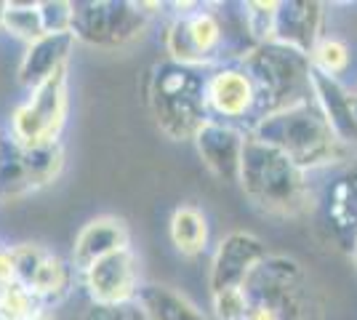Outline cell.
I'll use <instances>...</instances> for the list:
<instances>
[{"instance_id": "1", "label": "cell", "mask_w": 357, "mask_h": 320, "mask_svg": "<svg viewBox=\"0 0 357 320\" xmlns=\"http://www.w3.org/2000/svg\"><path fill=\"white\" fill-rule=\"evenodd\" d=\"M310 176L312 174L298 168L278 147L248 137L238 184L259 213L272 219H298L317 213L320 190L310 182Z\"/></svg>"}, {"instance_id": "2", "label": "cell", "mask_w": 357, "mask_h": 320, "mask_svg": "<svg viewBox=\"0 0 357 320\" xmlns=\"http://www.w3.org/2000/svg\"><path fill=\"white\" fill-rule=\"evenodd\" d=\"M248 137L278 147L307 174L333 171L357 158L355 147L344 144L336 137L333 125L328 123L326 112L320 109L314 96L310 102L259 118L248 131Z\"/></svg>"}, {"instance_id": "3", "label": "cell", "mask_w": 357, "mask_h": 320, "mask_svg": "<svg viewBox=\"0 0 357 320\" xmlns=\"http://www.w3.org/2000/svg\"><path fill=\"white\" fill-rule=\"evenodd\" d=\"M245 320H326V305L301 261L269 254L245 283Z\"/></svg>"}, {"instance_id": "4", "label": "cell", "mask_w": 357, "mask_h": 320, "mask_svg": "<svg viewBox=\"0 0 357 320\" xmlns=\"http://www.w3.org/2000/svg\"><path fill=\"white\" fill-rule=\"evenodd\" d=\"M208 70L178 61H158L147 77V105L158 128L171 142H192L203 123L211 121L206 102Z\"/></svg>"}, {"instance_id": "5", "label": "cell", "mask_w": 357, "mask_h": 320, "mask_svg": "<svg viewBox=\"0 0 357 320\" xmlns=\"http://www.w3.org/2000/svg\"><path fill=\"white\" fill-rule=\"evenodd\" d=\"M240 64L248 70V75L259 89V105H261L259 118L310 102L314 96L312 61L296 48L272 40L248 51V56Z\"/></svg>"}, {"instance_id": "6", "label": "cell", "mask_w": 357, "mask_h": 320, "mask_svg": "<svg viewBox=\"0 0 357 320\" xmlns=\"http://www.w3.org/2000/svg\"><path fill=\"white\" fill-rule=\"evenodd\" d=\"M165 3L131 0H77L73 3V35L77 43L102 51H120L139 43L149 30L152 16Z\"/></svg>"}, {"instance_id": "7", "label": "cell", "mask_w": 357, "mask_h": 320, "mask_svg": "<svg viewBox=\"0 0 357 320\" xmlns=\"http://www.w3.org/2000/svg\"><path fill=\"white\" fill-rule=\"evenodd\" d=\"M67 123V67L32 89L11 112V142L19 147H43L59 142Z\"/></svg>"}, {"instance_id": "8", "label": "cell", "mask_w": 357, "mask_h": 320, "mask_svg": "<svg viewBox=\"0 0 357 320\" xmlns=\"http://www.w3.org/2000/svg\"><path fill=\"white\" fill-rule=\"evenodd\" d=\"M206 102H208L211 121L232 123L245 131H251L253 123L261 115L259 89L240 61L208 70Z\"/></svg>"}, {"instance_id": "9", "label": "cell", "mask_w": 357, "mask_h": 320, "mask_svg": "<svg viewBox=\"0 0 357 320\" xmlns=\"http://www.w3.org/2000/svg\"><path fill=\"white\" fill-rule=\"evenodd\" d=\"M317 216L331 243L352 257L357 243V158L331 171L317 195Z\"/></svg>"}, {"instance_id": "10", "label": "cell", "mask_w": 357, "mask_h": 320, "mask_svg": "<svg viewBox=\"0 0 357 320\" xmlns=\"http://www.w3.org/2000/svg\"><path fill=\"white\" fill-rule=\"evenodd\" d=\"M269 257L267 245L259 235L245 232V229H235L227 232L213 257H211L208 267V289L211 294H222V291H238L245 289L248 277L253 270Z\"/></svg>"}, {"instance_id": "11", "label": "cell", "mask_w": 357, "mask_h": 320, "mask_svg": "<svg viewBox=\"0 0 357 320\" xmlns=\"http://www.w3.org/2000/svg\"><path fill=\"white\" fill-rule=\"evenodd\" d=\"M80 286L86 291L89 302L99 305H115L128 307L134 305V296L142 280H139V261L131 248L115 251L96 264H91L89 270L80 273Z\"/></svg>"}, {"instance_id": "12", "label": "cell", "mask_w": 357, "mask_h": 320, "mask_svg": "<svg viewBox=\"0 0 357 320\" xmlns=\"http://www.w3.org/2000/svg\"><path fill=\"white\" fill-rule=\"evenodd\" d=\"M245 142H248V131L245 128L222 121L203 123L200 131L192 139L203 166L211 171V176H216L224 184L240 182Z\"/></svg>"}, {"instance_id": "13", "label": "cell", "mask_w": 357, "mask_h": 320, "mask_svg": "<svg viewBox=\"0 0 357 320\" xmlns=\"http://www.w3.org/2000/svg\"><path fill=\"white\" fill-rule=\"evenodd\" d=\"M326 35V3L317 0H280L278 8V27L275 40L301 51L312 54V48Z\"/></svg>"}, {"instance_id": "14", "label": "cell", "mask_w": 357, "mask_h": 320, "mask_svg": "<svg viewBox=\"0 0 357 320\" xmlns=\"http://www.w3.org/2000/svg\"><path fill=\"white\" fill-rule=\"evenodd\" d=\"M131 248V229L120 216H93L89 219L80 232L75 235L73 243V257L70 261L75 264L77 273L89 270L91 264H96L99 259H105L115 251Z\"/></svg>"}, {"instance_id": "15", "label": "cell", "mask_w": 357, "mask_h": 320, "mask_svg": "<svg viewBox=\"0 0 357 320\" xmlns=\"http://www.w3.org/2000/svg\"><path fill=\"white\" fill-rule=\"evenodd\" d=\"M75 43L77 40H75L73 32H51L30 46H24V54L19 59V70H16L19 83L27 91H32L38 86H43L48 77L56 75L59 70L70 67Z\"/></svg>"}, {"instance_id": "16", "label": "cell", "mask_w": 357, "mask_h": 320, "mask_svg": "<svg viewBox=\"0 0 357 320\" xmlns=\"http://www.w3.org/2000/svg\"><path fill=\"white\" fill-rule=\"evenodd\" d=\"M142 320H211L192 299L165 283H142L134 296Z\"/></svg>"}, {"instance_id": "17", "label": "cell", "mask_w": 357, "mask_h": 320, "mask_svg": "<svg viewBox=\"0 0 357 320\" xmlns=\"http://www.w3.org/2000/svg\"><path fill=\"white\" fill-rule=\"evenodd\" d=\"M168 238H171L174 251L187 259L206 254L211 243V222L206 211L197 206H190V203L174 208L171 219H168Z\"/></svg>"}, {"instance_id": "18", "label": "cell", "mask_w": 357, "mask_h": 320, "mask_svg": "<svg viewBox=\"0 0 357 320\" xmlns=\"http://www.w3.org/2000/svg\"><path fill=\"white\" fill-rule=\"evenodd\" d=\"M19 160H22L24 179L30 184V192L43 190L56 182V176L64 168V144L54 142V144H43V147H19Z\"/></svg>"}, {"instance_id": "19", "label": "cell", "mask_w": 357, "mask_h": 320, "mask_svg": "<svg viewBox=\"0 0 357 320\" xmlns=\"http://www.w3.org/2000/svg\"><path fill=\"white\" fill-rule=\"evenodd\" d=\"M3 32L30 46L40 40L45 32L40 3H3Z\"/></svg>"}, {"instance_id": "20", "label": "cell", "mask_w": 357, "mask_h": 320, "mask_svg": "<svg viewBox=\"0 0 357 320\" xmlns=\"http://www.w3.org/2000/svg\"><path fill=\"white\" fill-rule=\"evenodd\" d=\"M310 61H312V70L317 75L342 80V77L349 73V67H352V48H349L347 40L326 32V35L320 38V43L312 48Z\"/></svg>"}, {"instance_id": "21", "label": "cell", "mask_w": 357, "mask_h": 320, "mask_svg": "<svg viewBox=\"0 0 357 320\" xmlns=\"http://www.w3.org/2000/svg\"><path fill=\"white\" fill-rule=\"evenodd\" d=\"M278 8H280V0H251V3L240 6L243 24H245V30L256 46H264V43L275 40Z\"/></svg>"}, {"instance_id": "22", "label": "cell", "mask_w": 357, "mask_h": 320, "mask_svg": "<svg viewBox=\"0 0 357 320\" xmlns=\"http://www.w3.org/2000/svg\"><path fill=\"white\" fill-rule=\"evenodd\" d=\"M38 310H43V305L22 283H11L0 294V315H6L8 320H27Z\"/></svg>"}, {"instance_id": "23", "label": "cell", "mask_w": 357, "mask_h": 320, "mask_svg": "<svg viewBox=\"0 0 357 320\" xmlns=\"http://www.w3.org/2000/svg\"><path fill=\"white\" fill-rule=\"evenodd\" d=\"M11 254H14L16 283H22L27 289L32 283V277H35V273L40 270L48 248H43L40 243H16L11 245Z\"/></svg>"}, {"instance_id": "24", "label": "cell", "mask_w": 357, "mask_h": 320, "mask_svg": "<svg viewBox=\"0 0 357 320\" xmlns=\"http://www.w3.org/2000/svg\"><path fill=\"white\" fill-rule=\"evenodd\" d=\"M211 310L216 320H245L248 315V296L245 291H222L211 294Z\"/></svg>"}, {"instance_id": "25", "label": "cell", "mask_w": 357, "mask_h": 320, "mask_svg": "<svg viewBox=\"0 0 357 320\" xmlns=\"http://www.w3.org/2000/svg\"><path fill=\"white\" fill-rule=\"evenodd\" d=\"M45 32H73V3L70 0H40Z\"/></svg>"}, {"instance_id": "26", "label": "cell", "mask_w": 357, "mask_h": 320, "mask_svg": "<svg viewBox=\"0 0 357 320\" xmlns=\"http://www.w3.org/2000/svg\"><path fill=\"white\" fill-rule=\"evenodd\" d=\"M136 315H139V312L134 310V305L115 307V305H99V302H89L77 320H136Z\"/></svg>"}, {"instance_id": "27", "label": "cell", "mask_w": 357, "mask_h": 320, "mask_svg": "<svg viewBox=\"0 0 357 320\" xmlns=\"http://www.w3.org/2000/svg\"><path fill=\"white\" fill-rule=\"evenodd\" d=\"M349 112H352V123H355V128H357V91L355 89H349Z\"/></svg>"}, {"instance_id": "28", "label": "cell", "mask_w": 357, "mask_h": 320, "mask_svg": "<svg viewBox=\"0 0 357 320\" xmlns=\"http://www.w3.org/2000/svg\"><path fill=\"white\" fill-rule=\"evenodd\" d=\"M27 320H56V318L51 315V310H45V307H43V310H38V312H35V315H30Z\"/></svg>"}, {"instance_id": "29", "label": "cell", "mask_w": 357, "mask_h": 320, "mask_svg": "<svg viewBox=\"0 0 357 320\" xmlns=\"http://www.w3.org/2000/svg\"><path fill=\"white\" fill-rule=\"evenodd\" d=\"M0 32H3V3H0Z\"/></svg>"}, {"instance_id": "30", "label": "cell", "mask_w": 357, "mask_h": 320, "mask_svg": "<svg viewBox=\"0 0 357 320\" xmlns=\"http://www.w3.org/2000/svg\"><path fill=\"white\" fill-rule=\"evenodd\" d=\"M352 261H355V267H357V243H355V251H352Z\"/></svg>"}, {"instance_id": "31", "label": "cell", "mask_w": 357, "mask_h": 320, "mask_svg": "<svg viewBox=\"0 0 357 320\" xmlns=\"http://www.w3.org/2000/svg\"><path fill=\"white\" fill-rule=\"evenodd\" d=\"M0 155H3V142H0Z\"/></svg>"}, {"instance_id": "32", "label": "cell", "mask_w": 357, "mask_h": 320, "mask_svg": "<svg viewBox=\"0 0 357 320\" xmlns=\"http://www.w3.org/2000/svg\"><path fill=\"white\" fill-rule=\"evenodd\" d=\"M0 320H8V318H6V315H0Z\"/></svg>"}, {"instance_id": "33", "label": "cell", "mask_w": 357, "mask_h": 320, "mask_svg": "<svg viewBox=\"0 0 357 320\" xmlns=\"http://www.w3.org/2000/svg\"><path fill=\"white\" fill-rule=\"evenodd\" d=\"M352 89H355V91H357V83H355V86H352Z\"/></svg>"}]
</instances>
